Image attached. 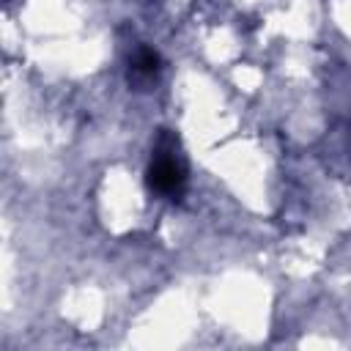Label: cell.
Masks as SVG:
<instances>
[{
	"label": "cell",
	"mask_w": 351,
	"mask_h": 351,
	"mask_svg": "<svg viewBox=\"0 0 351 351\" xmlns=\"http://www.w3.org/2000/svg\"><path fill=\"white\" fill-rule=\"evenodd\" d=\"M145 184L154 195L167 200H178L186 189V165L178 156V140L170 134V129H159V140L145 170Z\"/></svg>",
	"instance_id": "1"
},
{
	"label": "cell",
	"mask_w": 351,
	"mask_h": 351,
	"mask_svg": "<svg viewBox=\"0 0 351 351\" xmlns=\"http://www.w3.org/2000/svg\"><path fill=\"white\" fill-rule=\"evenodd\" d=\"M159 71H162V58L154 49L140 47L134 52V58H132V74H129V80L134 77V82H151V80H156Z\"/></svg>",
	"instance_id": "2"
}]
</instances>
